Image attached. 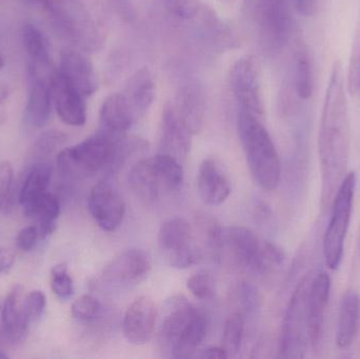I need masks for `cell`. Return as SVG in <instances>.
Returning <instances> with one entry per match:
<instances>
[{
	"instance_id": "obj_13",
	"label": "cell",
	"mask_w": 360,
	"mask_h": 359,
	"mask_svg": "<svg viewBox=\"0 0 360 359\" xmlns=\"http://www.w3.org/2000/svg\"><path fill=\"white\" fill-rule=\"evenodd\" d=\"M151 257L141 249H131L114 257L101 272V280L114 288L136 286L149 275Z\"/></svg>"
},
{
	"instance_id": "obj_21",
	"label": "cell",
	"mask_w": 360,
	"mask_h": 359,
	"mask_svg": "<svg viewBox=\"0 0 360 359\" xmlns=\"http://www.w3.org/2000/svg\"><path fill=\"white\" fill-rule=\"evenodd\" d=\"M180 119L191 134H198L205 122V99L202 88L196 82L180 86L174 103Z\"/></svg>"
},
{
	"instance_id": "obj_25",
	"label": "cell",
	"mask_w": 360,
	"mask_h": 359,
	"mask_svg": "<svg viewBox=\"0 0 360 359\" xmlns=\"http://www.w3.org/2000/svg\"><path fill=\"white\" fill-rule=\"evenodd\" d=\"M122 94L126 97L136 119H141L155 98V82L148 67H141L129 79Z\"/></svg>"
},
{
	"instance_id": "obj_32",
	"label": "cell",
	"mask_w": 360,
	"mask_h": 359,
	"mask_svg": "<svg viewBox=\"0 0 360 359\" xmlns=\"http://www.w3.org/2000/svg\"><path fill=\"white\" fill-rule=\"evenodd\" d=\"M67 141V135L59 131H50L44 133L36 141L27 156V164L46 162Z\"/></svg>"
},
{
	"instance_id": "obj_1",
	"label": "cell",
	"mask_w": 360,
	"mask_h": 359,
	"mask_svg": "<svg viewBox=\"0 0 360 359\" xmlns=\"http://www.w3.org/2000/svg\"><path fill=\"white\" fill-rule=\"evenodd\" d=\"M323 204L333 202L347 176L351 152V122L344 73L335 61L326 91L319 137Z\"/></svg>"
},
{
	"instance_id": "obj_41",
	"label": "cell",
	"mask_w": 360,
	"mask_h": 359,
	"mask_svg": "<svg viewBox=\"0 0 360 359\" xmlns=\"http://www.w3.org/2000/svg\"><path fill=\"white\" fill-rule=\"evenodd\" d=\"M195 358L224 359L228 358V355H226V351L222 349V347H211L202 350V351H200V353L196 354Z\"/></svg>"
},
{
	"instance_id": "obj_38",
	"label": "cell",
	"mask_w": 360,
	"mask_h": 359,
	"mask_svg": "<svg viewBox=\"0 0 360 359\" xmlns=\"http://www.w3.org/2000/svg\"><path fill=\"white\" fill-rule=\"evenodd\" d=\"M13 181V167L8 162H0V209L8 200Z\"/></svg>"
},
{
	"instance_id": "obj_43",
	"label": "cell",
	"mask_w": 360,
	"mask_h": 359,
	"mask_svg": "<svg viewBox=\"0 0 360 359\" xmlns=\"http://www.w3.org/2000/svg\"><path fill=\"white\" fill-rule=\"evenodd\" d=\"M2 101H4V96H2L1 91H0V124L6 120V114H4V107H2Z\"/></svg>"
},
{
	"instance_id": "obj_8",
	"label": "cell",
	"mask_w": 360,
	"mask_h": 359,
	"mask_svg": "<svg viewBox=\"0 0 360 359\" xmlns=\"http://www.w3.org/2000/svg\"><path fill=\"white\" fill-rule=\"evenodd\" d=\"M356 175L349 173L333 198L331 218L323 237V255L331 270L340 268L344 255L345 242L350 227L354 202Z\"/></svg>"
},
{
	"instance_id": "obj_28",
	"label": "cell",
	"mask_w": 360,
	"mask_h": 359,
	"mask_svg": "<svg viewBox=\"0 0 360 359\" xmlns=\"http://www.w3.org/2000/svg\"><path fill=\"white\" fill-rule=\"evenodd\" d=\"M23 211L27 217L35 219L40 238L44 240L56 229L57 219L60 214V204L54 194L44 192L29 206L25 207Z\"/></svg>"
},
{
	"instance_id": "obj_7",
	"label": "cell",
	"mask_w": 360,
	"mask_h": 359,
	"mask_svg": "<svg viewBox=\"0 0 360 359\" xmlns=\"http://www.w3.org/2000/svg\"><path fill=\"white\" fill-rule=\"evenodd\" d=\"M314 272L300 280L292 294L283 318L279 339V356L302 358L310 345L309 339V291Z\"/></svg>"
},
{
	"instance_id": "obj_23",
	"label": "cell",
	"mask_w": 360,
	"mask_h": 359,
	"mask_svg": "<svg viewBox=\"0 0 360 359\" xmlns=\"http://www.w3.org/2000/svg\"><path fill=\"white\" fill-rule=\"evenodd\" d=\"M25 291L20 285H16L8 292L2 307L1 322L4 334L14 343L21 341L27 333L30 320L25 305Z\"/></svg>"
},
{
	"instance_id": "obj_35",
	"label": "cell",
	"mask_w": 360,
	"mask_h": 359,
	"mask_svg": "<svg viewBox=\"0 0 360 359\" xmlns=\"http://www.w3.org/2000/svg\"><path fill=\"white\" fill-rule=\"evenodd\" d=\"M186 288L193 296L201 301H210L215 297L216 282L210 274L198 273L191 276L186 282Z\"/></svg>"
},
{
	"instance_id": "obj_37",
	"label": "cell",
	"mask_w": 360,
	"mask_h": 359,
	"mask_svg": "<svg viewBox=\"0 0 360 359\" xmlns=\"http://www.w3.org/2000/svg\"><path fill=\"white\" fill-rule=\"evenodd\" d=\"M38 238H40L37 226H27L19 231L16 237V246L23 252H30L35 248Z\"/></svg>"
},
{
	"instance_id": "obj_33",
	"label": "cell",
	"mask_w": 360,
	"mask_h": 359,
	"mask_svg": "<svg viewBox=\"0 0 360 359\" xmlns=\"http://www.w3.org/2000/svg\"><path fill=\"white\" fill-rule=\"evenodd\" d=\"M72 316L80 322H93L103 316V306L96 297L92 295H82L78 297L71 307Z\"/></svg>"
},
{
	"instance_id": "obj_3",
	"label": "cell",
	"mask_w": 360,
	"mask_h": 359,
	"mask_svg": "<svg viewBox=\"0 0 360 359\" xmlns=\"http://www.w3.org/2000/svg\"><path fill=\"white\" fill-rule=\"evenodd\" d=\"M238 131L252 176L266 191L281 183V162L274 143L258 117L240 110Z\"/></svg>"
},
{
	"instance_id": "obj_4",
	"label": "cell",
	"mask_w": 360,
	"mask_h": 359,
	"mask_svg": "<svg viewBox=\"0 0 360 359\" xmlns=\"http://www.w3.org/2000/svg\"><path fill=\"white\" fill-rule=\"evenodd\" d=\"M124 137L112 136L98 130L82 143L65 148L57 156L59 172L65 178L84 179L107 168L113 170Z\"/></svg>"
},
{
	"instance_id": "obj_12",
	"label": "cell",
	"mask_w": 360,
	"mask_h": 359,
	"mask_svg": "<svg viewBox=\"0 0 360 359\" xmlns=\"http://www.w3.org/2000/svg\"><path fill=\"white\" fill-rule=\"evenodd\" d=\"M231 88L240 110L259 117L264 114V97L257 63L252 57L238 59L231 71Z\"/></svg>"
},
{
	"instance_id": "obj_24",
	"label": "cell",
	"mask_w": 360,
	"mask_h": 359,
	"mask_svg": "<svg viewBox=\"0 0 360 359\" xmlns=\"http://www.w3.org/2000/svg\"><path fill=\"white\" fill-rule=\"evenodd\" d=\"M59 72L84 95L91 96L97 90L96 74L92 63L80 53L75 51H63L60 55Z\"/></svg>"
},
{
	"instance_id": "obj_14",
	"label": "cell",
	"mask_w": 360,
	"mask_h": 359,
	"mask_svg": "<svg viewBox=\"0 0 360 359\" xmlns=\"http://www.w3.org/2000/svg\"><path fill=\"white\" fill-rule=\"evenodd\" d=\"M88 204L91 216L103 231H116L122 225L126 204L117 190L109 183L103 181L92 188Z\"/></svg>"
},
{
	"instance_id": "obj_29",
	"label": "cell",
	"mask_w": 360,
	"mask_h": 359,
	"mask_svg": "<svg viewBox=\"0 0 360 359\" xmlns=\"http://www.w3.org/2000/svg\"><path fill=\"white\" fill-rule=\"evenodd\" d=\"M22 41L27 54V65L36 71L44 72L50 67L51 55L46 36L34 25H25Z\"/></svg>"
},
{
	"instance_id": "obj_5",
	"label": "cell",
	"mask_w": 360,
	"mask_h": 359,
	"mask_svg": "<svg viewBox=\"0 0 360 359\" xmlns=\"http://www.w3.org/2000/svg\"><path fill=\"white\" fill-rule=\"evenodd\" d=\"M184 183L181 162L169 154L160 153L139 160L129 173V183L137 197L148 202L179 191Z\"/></svg>"
},
{
	"instance_id": "obj_30",
	"label": "cell",
	"mask_w": 360,
	"mask_h": 359,
	"mask_svg": "<svg viewBox=\"0 0 360 359\" xmlns=\"http://www.w3.org/2000/svg\"><path fill=\"white\" fill-rule=\"evenodd\" d=\"M293 86L300 99L311 98L314 92V70L308 48L300 44L294 55Z\"/></svg>"
},
{
	"instance_id": "obj_22",
	"label": "cell",
	"mask_w": 360,
	"mask_h": 359,
	"mask_svg": "<svg viewBox=\"0 0 360 359\" xmlns=\"http://www.w3.org/2000/svg\"><path fill=\"white\" fill-rule=\"evenodd\" d=\"M136 122V117L122 93L110 95L103 101L99 130L112 136L124 137Z\"/></svg>"
},
{
	"instance_id": "obj_46",
	"label": "cell",
	"mask_w": 360,
	"mask_h": 359,
	"mask_svg": "<svg viewBox=\"0 0 360 359\" xmlns=\"http://www.w3.org/2000/svg\"><path fill=\"white\" fill-rule=\"evenodd\" d=\"M4 57H2L1 53H0V70H1L2 67H4Z\"/></svg>"
},
{
	"instance_id": "obj_45",
	"label": "cell",
	"mask_w": 360,
	"mask_h": 359,
	"mask_svg": "<svg viewBox=\"0 0 360 359\" xmlns=\"http://www.w3.org/2000/svg\"><path fill=\"white\" fill-rule=\"evenodd\" d=\"M8 355L6 353H4V351H0V359H8Z\"/></svg>"
},
{
	"instance_id": "obj_11",
	"label": "cell",
	"mask_w": 360,
	"mask_h": 359,
	"mask_svg": "<svg viewBox=\"0 0 360 359\" xmlns=\"http://www.w3.org/2000/svg\"><path fill=\"white\" fill-rule=\"evenodd\" d=\"M222 247H226L240 267L253 273H268L273 266L266 257L264 242L243 226H232L221 231Z\"/></svg>"
},
{
	"instance_id": "obj_18",
	"label": "cell",
	"mask_w": 360,
	"mask_h": 359,
	"mask_svg": "<svg viewBox=\"0 0 360 359\" xmlns=\"http://www.w3.org/2000/svg\"><path fill=\"white\" fill-rule=\"evenodd\" d=\"M331 280L326 272L313 274L309 291V339L313 350L321 347L325 330L326 313L329 303Z\"/></svg>"
},
{
	"instance_id": "obj_2",
	"label": "cell",
	"mask_w": 360,
	"mask_h": 359,
	"mask_svg": "<svg viewBox=\"0 0 360 359\" xmlns=\"http://www.w3.org/2000/svg\"><path fill=\"white\" fill-rule=\"evenodd\" d=\"M207 333L205 314L184 295L167 299L160 318L158 343L166 358H195Z\"/></svg>"
},
{
	"instance_id": "obj_6",
	"label": "cell",
	"mask_w": 360,
	"mask_h": 359,
	"mask_svg": "<svg viewBox=\"0 0 360 359\" xmlns=\"http://www.w3.org/2000/svg\"><path fill=\"white\" fill-rule=\"evenodd\" d=\"M245 4L248 16L262 48L269 53L281 51L291 36L289 0H247Z\"/></svg>"
},
{
	"instance_id": "obj_20",
	"label": "cell",
	"mask_w": 360,
	"mask_h": 359,
	"mask_svg": "<svg viewBox=\"0 0 360 359\" xmlns=\"http://www.w3.org/2000/svg\"><path fill=\"white\" fill-rule=\"evenodd\" d=\"M192 134L180 119L174 105H167L162 113L160 153L169 154L180 162L188 157Z\"/></svg>"
},
{
	"instance_id": "obj_16",
	"label": "cell",
	"mask_w": 360,
	"mask_h": 359,
	"mask_svg": "<svg viewBox=\"0 0 360 359\" xmlns=\"http://www.w3.org/2000/svg\"><path fill=\"white\" fill-rule=\"evenodd\" d=\"M158 322V309L150 297L135 299L124 314L122 332L124 339L132 345L149 343L153 337Z\"/></svg>"
},
{
	"instance_id": "obj_26",
	"label": "cell",
	"mask_w": 360,
	"mask_h": 359,
	"mask_svg": "<svg viewBox=\"0 0 360 359\" xmlns=\"http://www.w3.org/2000/svg\"><path fill=\"white\" fill-rule=\"evenodd\" d=\"M360 329V296L356 291H348L342 297L338 314L336 344L340 349H348L354 344Z\"/></svg>"
},
{
	"instance_id": "obj_47",
	"label": "cell",
	"mask_w": 360,
	"mask_h": 359,
	"mask_svg": "<svg viewBox=\"0 0 360 359\" xmlns=\"http://www.w3.org/2000/svg\"><path fill=\"white\" fill-rule=\"evenodd\" d=\"M0 339H1V333H0Z\"/></svg>"
},
{
	"instance_id": "obj_36",
	"label": "cell",
	"mask_w": 360,
	"mask_h": 359,
	"mask_svg": "<svg viewBox=\"0 0 360 359\" xmlns=\"http://www.w3.org/2000/svg\"><path fill=\"white\" fill-rule=\"evenodd\" d=\"M27 314L31 322H37L44 316L46 307V297L41 291H32L25 296Z\"/></svg>"
},
{
	"instance_id": "obj_15",
	"label": "cell",
	"mask_w": 360,
	"mask_h": 359,
	"mask_svg": "<svg viewBox=\"0 0 360 359\" xmlns=\"http://www.w3.org/2000/svg\"><path fill=\"white\" fill-rule=\"evenodd\" d=\"M51 93L57 114L65 124L82 126L86 124V97L59 71L51 78Z\"/></svg>"
},
{
	"instance_id": "obj_31",
	"label": "cell",
	"mask_w": 360,
	"mask_h": 359,
	"mask_svg": "<svg viewBox=\"0 0 360 359\" xmlns=\"http://www.w3.org/2000/svg\"><path fill=\"white\" fill-rule=\"evenodd\" d=\"M245 337V316L240 312L231 314L224 324L222 349L229 358H235L243 346Z\"/></svg>"
},
{
	"instance_id": "obj_40",
	"label": "cell",
	"mask_w": 360,
	"mask_h": 359,
	"mask_svg": "<svg viewBox=\"0 0 360 359\" xmlns=\"http://www.w3.org/2000/svg\"><path fill=\"white\" fill-rule=\"evenodd\" d=\"M15 261L14 251L10 249H0V274L8 271Z\"/></svg>"
},
{
	"instance_id": "obj_34",
	"label": "cell",
	"mask_w": 360,
	"mask_h": 359,
	"mask_svg": "<svg viewBox=\"0 0 360 359\" xmlns=\"http://www.w3.org/2000/svg\"><path fill=\"white\" fill-rule=\"evenodd\" d=\"M51 288L61 301H68L73 296V280L65 263H59L51 270Z\"/></svg>"
},
{
	"instance_id": "obj_17",
	"label": "cell",
	"mask_w": 360,
	"mask_h": 359,
	"mask_svg": "<svg viewBox=\"0 0 360 359\" xmlns=\"http://www.w3.org/2000/svg\"><path fill=\"white\" fill-rule=\"evenodd\" d=\"M51 78L46 79L44 73H38L27 67L29 95L25 111V124L31 130L42 128L50 119L53 105Z\"/></svg>"
},
{
	"instance_id": "obj_27",
	"label": "cell",
	"mask_w": 360,
	"mask_h": 359,
	"mask_svg": "<svg viewBox=\"0 0 360 359\" xmlns=\"http://www.w3.org/2000/svg\"><path fill=\"white\" fill-rule=\"evenodd\" d=\"M52 172V164L49 160L25 164L18 190V202L23 209L46 192Z\"/></svg>"
},
{
	"instance_id": "obj_19",
	"label": "cell",
	"mask_w": 360,
	"mask_h": 359,
	"mask_svg": "<svg viewBox=\"0 0 360 359\" xmlns=\"http://www.w3.org/2000/svg\"><path fill=\"white\" fill-rule=\"evenodd\" d=\"M197 189L207 204L218 206L228 200L232 187L228 171L219 160L209 157L201 162L197 173Z\"/></svg>"
},
{
	"instance_id": "obj_42",
	"label": "cell",
	"mask_w": 360,
	"mask_h": 359,
	"mask_svg": "<svg viewBox=\"0 0 360 359\" xmlns=\"http://www.w3.org/2000/svg\"><path fill=\"white\" fill-rule=\"evenodd\" d=\"M355 90H356L357 94L359 95L360 97V56L359 59V63H357V67L355 70Z\"/></svg>"
},
{
	"instance_id": "obj_10",
	"label": "cell",
	"mask_w": 360,
	"mask_h": 359,
	"mask_svg": "<svg viewBox=\"0 0 360 359\" xmlns=\"http://www.w3.org/2000/svg\"><path fill=\"white\" fill-rule=\"evenodd\" d=\"M158 244L166 263L175 269L192 267L200 259L194 230L186 219L175 217L162 223Z\"/></svg>"
},
{
	"instance_id": "obj_9",
	"label": "cell",
	"mask_w": 360,
	"mask_h": 359,
	"mask_svg": "<svg viewBox=\"0 0 360 359\" xmlns=\"http://www.w3.org/2000/svg\"><path fill=\"white\" fill-rule=\"evenodd\" d=\"M44 8L59 33L70 41L86 50L101 44L94 22L77 0H50Z\"/></svg>"
},
{
	"instance_id": "obj_39",
	"label": "cell",
	"mask_w": 360,
	"mask_h": 359,
	"mask_svg": "<svg viewBox=\"0 0 360 359\" xmlns=\"http://www.w3.org/2000/svg\"><path fill=\"white\" fill-rule=\"evenodd\" d=\"M296 10L304 16H311L316 8L317 0H292Z\"/></svg>"
},
{
	"instance_id": "obj_44",
	"label": "cell",
	"mask_w": 360,
	"mask_h": 359,
	"mask_svg": "<svg viewBox=\"0 0 360 359\" xmlns=\"http://www.w3.org/2000/svg\"><path fill=\"white\" fill-rule=\"evenodd\" d=\"M29 1L34 2V4H39L40 6H44L50 0H29Z\"/></svg>"
}]
</instances>
